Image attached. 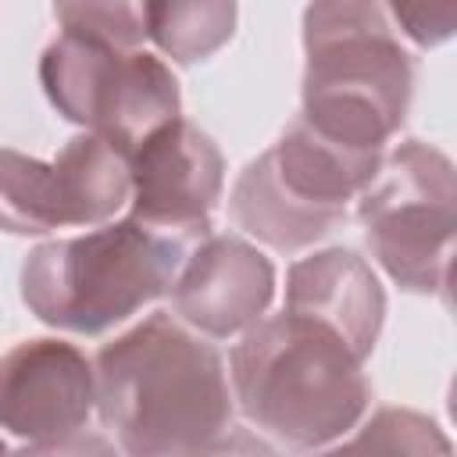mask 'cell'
<instances>
[{"instance_id": "6da1fadb", "label": "cell", "mask_w": 457, "mask_h": 457, "mask_svg": "<svg viewBox=\"0 0 457 457\" xmlns=\"http://www.w3.org/2000/svg\"><path fill=\"white\" fill-rule=\"evenodd\" d=\"M96 411L121 457H182L232 425L221 353L171 311H154L93 357Z\"/></svg>"}, {"instance_id": "7a4b0ae2", "label": "cell", "mask_w": 457, "mask_h": 457, "mask_svg": "<svg viewBox=\"0 0 457 457\" xmlns=\"http://www.w3.org/2000/svg\"><path fill=\"white\" fill-rule=\"evenodd\" d=\"M228 386L239 411L289 450L336 443L371 400L364 361L332 328L289 311L261 318L239 336Z\"/></svg>"}, {"instance_id": "3957f363", "label": "cell", "mask_w": 457, "mask_h": 457, "mask_svg": "<svg viewBox=\"0 0 457 457\" xmlns=\"http://www.w3.org/2000/svg\"><path fill=\"white\" fill-rule=\"evenodd\" d=\"M300 121L346 150L382 154L414 96V61L382 4L328 0L303 11Z\"/></svg>"}, {"instance_id": "277c9868", "label": "cell", "mask_w": 457, "mask_h": 457, "mask_svg": "<svg viewBox=\"0 0 457 457\" xmlns=\"http://www.w3.org/2000/svg\"><path fill=\"white\" fill-rule=\"evenodd\" d=\"M186 239L136 218L29 250L21 300L50 328L100 336L164 296L186 261Z\"/></svg>"}, {"instance_id": "5b68a950", "label": "cell", "mask_w": 457, "mask_h": 457, "mask_svg": "<svg viewBox=\"0 0 457 457\" xmlns=\"http://www.w3.org/2000/svg\"><path fill=\"white\" fill-rule=\"evenodd\" d=\"M357 221L386 275L421 296H443L457 232L453 161L421 139L396 143L357 196Z\"/></svg>"}, {"instance_id": "8992f818", "label": "cell", "mask_w": 457, "mask_h": 457, "mask_svg": "<svg viewBox=\"0 0 457 457\" xmlns=\"http://www.w3.org/2000/svg\"><path fill=\"white\" fill-rule=\"evenodd\" d=\"M39 82L57 114L82 125L121 157L161 125L182 118L179 82L157 54L82 29H61L43 50Z\"/></svg>"}, {"instance_id": "52a82bcc", "label": "cell", "mask_w": 457, "mask_h": 457, "mask_svg": "<svg viewBox=\"0 0 457 457\" xmlns=\"http://www.w3.org/2000/svg\"><path fill=\"white\" fill-rule=\"evenodd\" d=\"M129 200V161L93 132L39 161L0 146V232L43 236L64 225H107Z\"/></svg>"}, {"instance_id": "ba28073f", "label": "cell", "mask_w": 457, "mask_h": 457, "mask_svg": "<svg viewBox=\"0 0 457 457\" xmlns=\"http://www.w3.org/2000/svg\"><path fill=\"white\" fill-rule=\"evenodd\" d=\"M125 161L129 218L179 239L211 236V214L225 189V157L200 125L175 118L150 132Z\"/></svg>"}, {"instance_id": "9c48e42d", "label": "cell", "mask_w": 457, "mask_h": 457, "mask_svg": "<svg viewBox=\"0 0 457 457\" xmlns=\"http://www.w3.org/2000/svg\"><path fill=\"white\" fill-rule=\"evenodd\" d=\"M96 407L93 361L64 339H25L0 357V428L25 443L82 432Z\"/></svg>"}, {"instance_id": "30bf717a", "label": "cell", "mask_w": 457, "mask_h": 457, "mask_svg": "<svg viewBox=\"0 0 457 457\" xmlns=\"http://www.w3.org/2000/svg\"><path fill=\"white\" fill-rule=\"evenodd\" d=\"M171 314L207 339L253 328L275 296V264L239 236H204L171 282Z\"/></svg>"}, {"instance_id": "8fae6325", "label": "cell", "mask_w": 457, "mask_h": 457, "mask_svg": "<svg viewBox=\"0 0 457 457\" xmlns=\"http://www.w3.org/2000/svg\"><path fill=\"white\" fill-rule=\"evenodd\" d=\"M282 311L332 328L361 361H368L386 321V293L364 257L332 246L293 261Z\"/></svg>"}, {"instance_id": "7c38bea8", "label": "cell", "mask_w": 457, "mask_h": 457, "mask_svg": "<svg viewBox=\"0 0 457 457\" xmlns=\"http://www.w3.org/2000/svg\"><path fill=\"white\" fill-rule=\"evenodd\" d=\"M264 157L271 164V175L293 200L346 221V204L357 200L361 189L375 179L386 150H346L293 118V125L271 150H264Z\"/></svg>"}, {"instance_id": "4fadbf2b", "label": "cell", "mask_w": 457, "mask_h": 457, "mask_svg": "<svg viewBox=\"0 0 457 457\" xmlns=\"http://www.w3.org/2000/svg\"><path fill=\"white\" fill-rule=\"evenodd\" d=\"M232 218L236 225L253 236L257 243L271 246V250H282V253H296L318 239H325L336 225H343V218L336 214H321L314 207H303L300 200H293L278 179L271 175V164L268 157H253L236 186H232Z\"/></svg>"}, {"instance_id": "5bb4252c", "label": "cell", "mask_w": 457, "mask_h": 457, "mask_svg": "<svg viewBox=\"0 0 457 457\" xmlns=\"http://www.w3.org/2000/svg\"><path fill=\"white\" fill-rule=\"evenodd\" d=\"M146 36L175 61L196 64L225 46L236 32V4L189 0V4H139Z\"/></svg>"}, {"instance_id": "9a60e30c", "label": "cell", "mask_w": 457, "mask_h": 457, "mask_svg": "<svg viewBox=\"0 0 457 457\" xmlns=\"http://www.w3.org/2000/svg\"><path fill=\"white\" fill-rule=\"evenodd\" d=\"M314 457H453V446L428 414L411 407H382L346 443Z\"/></svg>"}, {"instance_id": "2e32d148", "label": "cell", "mask_w": 457, "mask_h": 457, "mask_svg": "<svg viewBox=\"0 0 457 457\" xmlns=\"http://www.w3.org/2000/svg\"><path fill=\"white\" fill-rule=\"evenodd\" d=\"M61 29H82L125 46H143V7L139 4H57L54 7Z\"/></svg>"}, {"instance_id": "e0dca14e", "label": "cell", "mask_w": 457, "mask_h": 457, "mask_svg": "<svg viewBox=\"0 0 457 457\" xmlns=\"http://www.w3.org/2000/svg\"><path fill=\"white\" fill-rule=\"evenodd\" d=\"M386 14L400 25L396 32L411 36L418 46H436V43L450 39L453 25H457V11L453 7H407V4H393V7H386Z\"/></svg>"}, {"instance_id": "ac0fdd59", "label": "cell", "mask_w": 457, "mask_h": 457, "mask_svg": "<svg viewBox=\"0 0 457 457\" xmlns=\"http://www.w3.org/2000/svg\"><path fill=\"white\" fill-rule=\"evenodd\" d=\"M11 457H121V453L100 432H71L64 439H50V443H29L25 450H18Z\"/></svg>"}, {"instance_id": "d6986e66", "label": "cell", "mask_w": 457, "mask_h": 457, "mask_svg": "<svg viewBox=\"0 0 457 457\" xmlns=\"http://www.w3.org/2000/svg\"><path fill=\"white\" fill-rule=\"evenodd\" d=\"M182 457H282L264 436L250 432V428H239V425H228L221 436H214L211 443L182 453Z\"/></svg>"}, {"instance_id": "ffe728a7", "label": "cell", "mask_w": 457, "mask_h": 457, "mask_svg": "<svg viewBox=\"0 0 457 457\" xmlns=\"http://www.w3.org/2000/svg\"><path fill=\"white\" fill-rule=\"evenodd\" d=\"M0 457H11V450H7V443L0 439Z\"/></svg>"}]
</instances>
